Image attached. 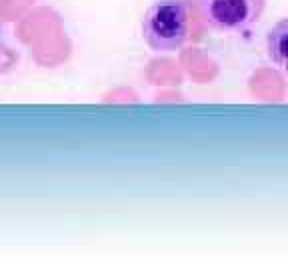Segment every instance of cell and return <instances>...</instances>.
I'll use <instances>...</instances> for the list:
<instances>
[{
    "instance_id": "obj_2",
    "label": "cell",
    "mask_w": 288,
    "mask_h": 270,
    "mask_svg": "<svg viewBox=\"0 0 288 270\" xmlns=\"http://www.w3.org/2000/svg\"><path fill=\"white\" fill-rule=\"evenodd\" d=\"M208 26L220 32H240L260 20L266 0H194Z\"/></svg>"
},
{
    "instance_id": "obj_1",
    "label": "cell",
    "mask_w": 288,
    "mask_h": 270,
    "mask_svg": "<svg viewBox=\"0 0 288 270\" xmlns=\"http://www.w3.org/2000/svg\"><path fill=\"white\" fill-rule=\"evenodd\" d=\"M146 44L156 52H170L188 36V6L182 0H158L150 4L142 18Z\"/></svg>"
},
{
    "instance_id": "obj_3",
    "label": "cell",
    "mask_w": 288,
    "mask_h": 270,
    "mask_svg": "<svg viewBox=\"0 0 288 270\" xmlns=\"http://www.w3.org/2000/svg\"><path fill=\"white\" fill-rule=\"evenodd\" d=\"M268 56L272 58L276 66L282 70H288V18L280 20L266 36Z\"/></svg>"
}]
</instances>
